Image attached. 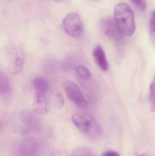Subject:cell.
Segmentation results:
<instances>
[{"label":"cell","mask_w":155,"mask_h":156,"mask_svg":"<svg viewBox=\"0 0 155 156\" xmlns=\"http://www.w3.org/2000/svg\"><path fill=\"white\" fill-rule=\"evenodd\" d=\"M72 120L74 125L87 138L93 141H97L102 138V127L91 115L86 112H77L72 115Z\"/></svg>","instance_id":"6da1fadb"},{"label":"cell","mask_w":155,"mask_h":156,"mask_svg":"<svg viewBox=\"0 0 155 156\" xmlns=\"http://www.w3.org/2000/svg\"><path fill=\"white\" fill-rule=\"evenodd\" d=\"M115 22L123 36H131L136 30L134 14L129 5L125 3L116 5L114 11Z\"/></svg>","instance_id":"7a4b0ae2"},{"label":"cell","mask_w":155,"mask_h":156,"mask_svg":"<svg viewBox=\"0 0 155 156\" xmlns=\"http://www.w3.org/2000/svg\"><path fill=\"white\" fill-rule=\"evenodd\" d=\"M64 88L67 98L77 107L82 109L88 107L87 100L76 83L69 80L66 81L64 83Z\"/></svg>","instance_id":"3957f363"},{"label":"cell","mask_w":155,"mask_h":156,"mask_svg":"<svg viewBox=\"0 0 155 156\" xmlns=\"http://www.w3.org/2000/svg\"><path fill=\"white\" fill-rule=\"evenodd\" d=\"M63 27L67 34L72 37L80 36L83 30V24L79 15L71 13L67 15L63 21Z\"/></svg>","instance_id":"277c9868"},{"label":"cell","mask_w":155,"mask_h":156,"mask_svg":"<svg viewBox=\"0 0 155 156\" xmlns=\"http://www.w3.org/2000/svg\"><path fill=\"white\" fill-rule=\"evenodd\" d=\"M102 32L113 41L119 42L123 40V36L119 32L114 19L111 17H104L99 22Z\"/></svg>","instance_id":"5b68a950"},{"label":"cell","mask_w":155,"mask_h":156,"mask_svg":"<svg viewBox=\"0 0 155 156\" xmlns=\"http://www.w3.org/2000/svg\"><path fill=\"white\" fill-rule=\"evenodd\" d=\"M38 146L35 140L28 137L21 142L17 150L18 156H36Z\"/></svg>","instance_id":"8992f818"},{"label":"cell","mask_w":155,"mask_h":156,"mask_svg":"<svg viewBox=\"0 0 155 156\" xmlns=\"http://www.w3.org/2000/svg\"><path fill=\"white\" fill-rule=\"evenodd\" d=\"M94 59L99 68L103 71H107L108 63L103 48L100 45L96 46L93 51Z\"/></svg>","instance_id":"52a82bcc"},{"label":"cell","mask_w":155,"mask_h":156,"mask_svg":"<svg viewBox=\"0 0 155 156\" xmlns=\"http://www.w3.org/2000/svg\"><path fill=\"white\" fill-rule=\"evenodd\" d=\"M22 120L24 124L30 130H39L41 126L38 118L31 112H23L22 115Z\"/></svg>","instance_id":"ba28073f"},{"label":"cell","mask_w":155,"mask_h":156,"mask_svg":"<svg viewBox=\"0 0 155 156\" xmlns=\"http://www.w3.org/2000/svg\"><path fill=\"white\" fill-rule=\"evenodd\" d=\"M33 85L37 95L46 96L49 85L48 82L44 78L36 77L33 81Z\"/></svg>","instance_id":"9c48e42d"},{"label":"cell","mask_w":155,"mask_h":156,"mask_svg":"<svg viewBox=\"0 0 155 156\" xmlns=\"http://www.w3.org/2000/svg\"><path fill=\"white\" fill-rule=\"evenodd\" d=\"M11 90V83L8 78L2 71H0V97L7 95Z\"/></svg>","instance_id":"30bf717a"},{"label":"cell","mask_w":155,"mask_h":156,"mask_svg":"<svg viewBox=\"0 0 155 156\" xmlns=\"http://www.w3.org/2000/svg\"><path fill=\"white\" fill-rule=\"evenodd\" d=\"M71 156H96L91 149L84 146H80L75 148Z\"/></svg>","instance_id":"8fae6325"},{"label":"cell","mask_w":155,"mask_h":156,"mask_svg":"<svg viewBox=\"0 0 155 156\" xmlns=\"http://www.w3.org/2000/svg\"><path fill=\"white\" fill-rule=\"evenodd\" d=\"M24 64V58L21 54H15L13 65V74H17L22 70Z\"/></svg>","instance_id":"7c38bea8"},{"label":"cell","mask_w":155,"mask_h":156,"mask_svg":"<svg viewBox=\"0 0 155 156\" xmlns=\"http://www.w3.org/2000/svg\"><path fill=\"white\" fill-rule=\"evenodd\" d=\"M76 71L78 76L82 80H87L91 78V73L90 70L84 66H80L77 67Z\"/></svg>","instance_id":"4fadbf2b"},{"label":"cell","mask_w":155,"mask_h":156,"mask_svg":"<svg viewBox=\"0 0 155 156\" xmlns=\"http://www.w3.org/2000/svg\"><path fill=\"white\" fill-rule=\"evenodd\" d=\"M155 79L151 82L149 89V99L151 105V109L153 111L155 108Z\"/></svg>","instance_id":"5bb4252c"},{"label":"cell","mask_w":155,"mask_h":156,"mask_svg":"<svg viewBox=\"0 0 155 156\" xmlns=\"http://www.w3.org/2000/svg\"><path fill=\"white\" fill-rule=\"evenodd\" d=\"M149 29L151 33L153 41H154L155 39V12L153 11L150 15L149 20Z\"/></svg>","instance_id":"9a60e30c"},{"label":"cell","mask_w":155,"mask_h":156,"mask_svg":"<svg viewBox=\"0 0 155 156\" xmlns=\"http://www.w3.org/2000/svg\"><path fill=\"white\" fill-rule=\"evenodd\" d=\"M131 2L142 11H144L147 8V2L146 0H130Z\"/></svg>","instance_id":"2e32d148"},{"label":"cell","mask_w":155,"mask_h":156,"mask_svg":"<svg viewBox=\"0 0 155 156\" xmlns=\"http://www.w3.org/2000/svg\"><path fill=\"white\" fill-rule=\"evenodd\" d=\"M56 100H57V107L61 108L62 107L64 104V99L61 93H58L56 95Z\"/></svg>","instance_id":"e0dca14e"},{"label":"cell","mask_w":155,"mask_h":156,"mask_svg":"<svg viewBox=\"0 0 155 156\" xmlns=\"http://www.w3.org/2000/svg\"><path fill=\"white\" fill-rule=\"evenodd\" d=\"M101 156H120L119 153L114 150H107L102 154Z\"/></svg>","instance_id":"ac0fdd59"},{"label":"cell","mask_w":155,"mask_h":156,"mask_svg":"<svg viewBox=\"0 0 155 156\" xmlns=\"http://www.w3.org/2000/svg\"><path fill=\"white\" fill-rule=\"evenodd\" d=\"M51 156H67L66 153L62 151H56L54 152Z\"/></svg>","instance_id":"d6986e66"},{"label":"cell","mask_w":155,"mask_h":156,"mask_svg":"<svg viewBox=\"0 0 155 156\" xmlns=\"http://www.w3.org/2000/svg\"><path fill=\"white\" fill-rule=\"evenodd\" d=\"M48 1L53 2H62V1H63V0H48Z\"/></svg>","instance_id":"ffe728a7"},{"label":"cell","mask_w":155,"mask_h":156,"mask_svg":"<svg viewBox=\"0 0 155 156\" xmlns=\"http://www.w3.org/2000/svg\"><path fill=\"white\" fill-rule=\"evenodd\" d=\"M138 156H147L145 154H141L139 155Z\"/></svg>","instance_id":"44dd1931"},{"label":"cell","mask_w":155,"mask_h":156,"mask_svg":"<svg viewBox=\"0 0 155 156\" xmlns=\"http://www.w3.org/2000/svg\"><path fill=\"white\" fill-rule=\"evenodd\" d=\"M1 124H0V130H1Z\"/></svg>","instance_id":"7402d4cb"}]
</instances>
